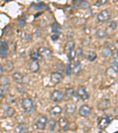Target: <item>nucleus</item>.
<instances>
[{
    "label": "nucleus",
    "mask_w": 118,
    "mask_h": 133,
    "mask_svg": "<svg viewBox=\"0 0 118 133\" xmlns=\"http://www.w3.org/2000/svg\"><path fill=\"white\" fill-rule=\"evenodd\" d=\"M61 112H62L61 107L59 105H55V106L53 107L50 110V113L51 114V115H54V116L60 115Z\"/></svg>",
    "instance_id": "22"
},
{
    "label": "nucleus",
    "mask_w": 118,
    "mask_h": 133,
    "mask_svg": "<svg viewBox=\"0 0 118 133\" xmlns=\"http://www.w3.org/2000/svg\"><path fill=\"white\" fill-rule=\"evenodd\" d=\"M76 95L82 101H86L89 98V94L86 90V88L84 86H80L76 91Z\"/></svg>",
    "instance_id": "6"
},
{
    "label": "nucleus",
    "mask_w": 118,
    "mask_h": 133,
    "mask_svg": "<svg viewBox=\"0 0 118 133\" xmlns=\"http://www.w3.org/2000/svg\"><path fill=\"white\" fill-rule=\"evenodd\" d=\"M115 49H116L117 51H118V40L116 41V46H115Z\"/></svg>",
    "instance_id": "41"
},
{
    "label": "nucleus",
    "mask_w": 118,
    "mask_h": 133,
    "mask_svg": "<svg viewBox=\"0 0 118 133\" xmlns=\"http://www.w3.org/2000/svg\"><path fill=\"white\" fill-rule=\"evenodd\" d=\"M38 51L41 57H50L52 55V51L50 49L46 48V47H40L38 49Z\"/></svg>",
    "instance_id": "11"
},
{
    "label": "nucleus",
    "mask_w": 118,
    "mask_h": 133,
    "mask_svg": "<svg viewBox=\"0 0 118 133\" xmlns=\"http://www.w3.org/2000/svg\"><path fill=\"white\" fill-rule=\"evenodd\" d=\"M72 72L74 75H79L81 71V65L79 61H76L70 65Z\"/></svg>",
    "instance_id": "12"
},
{
    "label": "nucleus",
    "mask_w": 118,
    "mask_h": 133,
    "mask_svg": "<svg viewBox=\"0 0 118 133\" xmlns=\"http://www.w3.org/2000/svg\"><path fill=\"white\" fill-rule=\"evenodd\" d=\"M0 103H1V100H0Z\"/></svg>",
    "instance_id": "42"
},
{
    "label": "nucleus",
    "mask_w": 118,
    "mask_h": 133,
    "mask_svg": "<svg viewBox=\"0 0 118 133\" xmlns=\"http://www.w3.org/2000/svg\"><path fill=\"white\" fill-rule=\"evenodd\" d=\"M6 90L5 88H0V97H3L6 94Z\"/></svg>",
    "instance_id": "37"
},
{
    "label": "nucleus",
    "mask_w": 118,
    "mask_h": 133,
    "mask_svg": "<svg viewBox=\"0 0 118 133\" xmlns=\"http://www.w3.org/2000/svg\"><path fill=\"white\" fill-rule=\"evenodd\" d=\"M50 98L53 102H60L63 99L64 95L61 91L59 90H54L51 94Z\"/></svg>",
    "instance_id": "7"
},
{
    "label": "nucleus",
    "mask_w": 118,
    "mask_h": 133,
    "mask_svg": "<svg viewBox=\"0 0 118 133\" xmlns=\"http://www.w3.org/2000/svg\"><path fill=\"white\" fill-rule=\"evenodd\" d=\"M3 68L1 65H0V76H1V75L3 74Z\"/></svg>",
    "instance_id": "40"
},
{
    "label": "nucleus",
    "mask_w": 118,
    "mask_h": 133,
    "mask_svg": "<svg viewBox=\"0 0 118 133\" xmlns=\"http://www.w3.org/2000/svg\"><path fill=\"white\" fill-rule=\"evenodd\" d=\"M75 48V42L74 40H70L66 42L64 46V50L67 52H70L71 51L74 50V48Z\"/></svg>",
    "instance_id": "21"
},
{
    "label": "nucleus",
    "mask_w": 118,
    "mask_h": 133,
    "mask_svg": "<svg viewBox=\"0 0 118 133\" xmlns=\"http://www.w3.org/2000/svg\"><path fill=\"white\" fill-rule=\"evenodd\" d=\"M110 106V102L108 99H103L100 100L98 103L97 108L98 110L103 111L108 109Z\"/></svg>",
    "instance_id": "10"
},
{
    "label": "nucleus",
    "mask_w": 118,
    "mask_h": 133,
    "mask_svg": "<svg viewBox=\"0 0 118 133\" xmlns=\"http://www.w3.org/2000/svg\"><path fill=\"white\" fill-rule=\"evenodd\" d=\"M111 119L108 115H105L100 117L98 121V126L100 130H104L108 127V125L110 124Z\"/></svg>",
    "instance_id": "4"
},
{
    "label": "nucleus",
    "mask_w": 118,
    "mask_h": 133,
    "mask_svg": "<svg viewBox=\"0 0 118 133\" xmlns=\"http://www.w3.org/2000/svg\"><path fill=\"white\" fill-rule=\"evenodd\" d=\"M63 79V76L61 73L54 72L50 75V82L53 85H56L61 82Z\"/></svg>",
    "instance_id": "8"
},
{
    "label": "nucleus",
    "mask_w": 118,
    "mask_h": 133,
    "mask_svg": "<svg viewBox=\"0 0 118 133\" xmlns=\"http://www.w3.org/2000/svg\"><path fill=\"white\" fill-rule=\"evenodd\" d=\"M76 110V105L74 103H68L65 105V112L66 114L73 115Z\"/></svg>",
    "instance_id": "14"
},
{
    "label": "nucleus",
    "mask_w": 118,
    "mask_h": 133,
    "mask_svg": "<svg viewBox=\"0 0 118 133\" xmlns=\"http://www.w3.org/2000/svg\"><path fill=\"white\" fill-rule=\"evenodd\" d=\"M47 123V118L46 115L43 114H39L36 118V121L34 122V126L37 130H44Z\"/></svg>",
    "instance_id": "2"
},
{
    "label": "nucleus",
    "mask_w": 118,
    "mask_h": 133,
    "mask_svg": "<svg viewBox=\"0 0 118 133\" xmlns=\"http://www.w3.org/2000/svg\"><path fill=\"white\" fill-rule=\"evenodd\" d=\"M92 111V108L88 105H83L79 109V114L81 117H86L90 115Z\"/></svg>",
    "instance_id": "9"
},
{
    "label": "nucleus",
    "mask_w": 118,
    "mask_h": 133,
    "mask_svg": "<svg viewBox=\"0 0 118 133\" xmlns=\"http://www.w3.org/2000/svg\"><path fill=\"white\" fill-rule=\"evenodd\" d=\"M73 3L83 8H88L90 7L89 3L85 1H74Z\"/></svg>",
    "instance_id": "26"
},
{
    "label": "nucleus",
    "mask_w": 118,
    "mask_h": 133,
    "mask_svg": "<svg viewBox=\"0 0 118 133\" xmlns=\"http://www.w3.org/2000/svg\"><path fill=\"white\" fill-rule=\"evenodd\" d=\"M21 106L26 113H30L35 108V105L33 101L30 98H25L22 100Z\"/></svg>",
    "instance_id": "1"
},
{
    "label": "nucleus",
    "mask_w": 118,
    "mask_h": 133,
    "mask_svg": "<svg viewBox=\"0 0 118 133\" xmlns=\"http://www.w3.org/2000/svg\"><path fill=\"white\" fill-rule=\"evenodd\" d=\"M107 32L104 29H99L96 32V35L99 38H103L106 36Z\"/></svg>",
    "instance_id": "27"
},
{
    "label": "nucleus",
    "mask_w": 118,
    "mask_h": 133,
    "mask_svg": "<svg viewBox=\"0 0 118 133\" xmlns=\"http://www.w3.org/2000/svg\"><path fill=\"white\" fill-rule=\"evenodd\" d=\"M59 36L56 35V34H54V35L51 36V40H52L53 41H56V40L59 39Z\"/></svg>",
    "instance_id": "38"
},
{
    "label": "nucleus",
    "mask_w": 118,
    "mask_h": 133,
    "mask_svg": "<svg viewBox=\"0 0 118 133\" xmlns=\"http://www.w3.org/2000/svg\"><path fill=\"white\" fill-rule=\"evenodd\" d=\"M8 46L7 42L3 41L0 43V56L5 57L7 56Z\"/></svg>",
    "instance_id": "16"
},
{
    "label": "nucleus",
    "mask_w": 118,
    "mask_h": 133,
    "mask_svg": "<svg viewBox=\"0 0 118 133\" xmlns=\"http://www.w3.org/2000/svg\"><path fill=\"white\" fill-rule=\"evenodd\" d=\"M74 94V90L73 88H68L65 91L64 95V98L66 101H68L73 97Z\"/></svg>",
    "instance_id": "20"
},
{
    "label": "nucleus",
    "mask_w": 118,
    "mask_h": 133,
    "mask_svg": "<svg viewBox=\"0 0 118 133\" xmlns=\"http://www.w3.org/2000/svg\"><path fill=\"white\" fill-rule=\"evenodd\" d=\"M110 18V15L108 10H103L100 11L97 16V21L100 23L106 22Z\"/></svg>",
    "instance_id": "5"
},
{
    "label": "nucleus",
    "mask_w": 118,
    "mask_h": 133,
    "mask_svg": "<svg viewBox=\"0 0 118 133\" xmlns=\"http://www.w3.org/2000/svg\"><path fill=\"white\" fill-rule=\"evenodd\" d=\"M76 51L75 50L71 51H70V52L68 53V55H67L68 59L70 61H73L75 58V57H76Z\"/></svg>",
    "instance_id": "31"
},
{
    "label": "nucleus",
    "mask_w": 118,
    "mask_h": 133,
    "mask_svg": "<svg viewBox=\"0 0 118 133\" xmlns=\"http://www.w3.org/2000/svg\"><path fill=\"white\" fill-rule=\"evenodd\" d=\"M12 78L15 82L18 84H23L29 82V79L28 77L24 76L20 72H15L12 74Z\"/></svg>",
    "instance_id": "3"
},
{
    "label": "nucleus",
    "mask_w": 118,
    "mask_h": 133,
    "mask_svg": "<svg viewBox=\"0 0 118 133\" xmlns=\"http://www.w3.org/2000/svg\"><path fill=\"white\" fill-rule=\"evenodd\" d=\"M72 73V69H71L70 64H67L66 67V74L67 75H70Z\"/></svg>",
    "instance_id": "34"
},
{
    "label": "nucleus",
    "mask_w": 118,
    "mask_h": 133,
    "mask_svg": "<svg viewBox=\"0 0 118 133\" xmlns=\"http://www.w3.org/2000/svg\"><path fill=\"white\" fill-rule=\"evenodd\" d=\"M14 65L13 62L12 61H7L4 65V70L7 72H11L12 70L14 69Z\"/></svg>",
    "instance_id": "24"
},
{
    "label": "nucleus",
    "mask_w": 118,
    "mask_h": 133,
    "mask_svg": "<svg viewBox=\"0 0 118 133\" xmlns=\"http://www.w3.org/2000/svg\"><path fill=\"white\" fill-rule=\"evenodd\" d=\"M30 71L32 73H36L40 69V65L38 61H31L29 64Z\"/></svg>",
    "instance_id": "17"
},
{
    "label": "nucleus",
    "mask_w": 118,
    "mask_h": 133,
    "mask_svg": "<svg viewBox=\"0 0 118 133\" xmlns=\"http://www.w3.org/2000/svg\"><path fill=\"white\" fill-rule=\"evenodd\" d=\"M86 59L90 62H93L95 61L97 58V54L94 51H88L86 55Z\"/></svg>",
    "instance_id": "23"
},
{
    "label": "nucleus",
    "mask_w": 118,
    "mask_h": 133,
    "mask_svg": "<svg viewBox=\"0 0 118 133\" xmlns=\"http://www.w3.org/2000/svg\"><path fill=\"white\" fill-rule=\"evenodd\" d=\"M30 57L32 61H38V60L40 59V58H41V56L39 53H38V49L36 48L31 49L30 53Z\"/></svg>",
    "instance_id": "19"
},
{
    "label": "nucleus",
    "mask_w": 118,
    "mask_h": 133,
    "mask_svg": "<svg viewBox=\"0 0 118 133\" xmlns=\"http://www.w3.org/2000/svg\"><path fill=\"white\" fill-rule=\"evenodd\" d=\"M108 26L110 30H116V29L117 28V23L115 21H110L108 23Z\"/></svg>",
    "instance_id": "30"
},
{
    "label": "nucleus",
    "mask_w": 118,
    "mask_h": 133,
    "mask_svg": "<svg viewBox=\"0 0 118 133\" xmlns=\"http://www.w3.org/2000/svg\"><path fill=\"white\" fill-rule=\"evenodd\" d=\"M15 112H16V111L14 108L12 107H8L5 110V112H4V115L6 117H11L14 115Z\"/></svg>",
    "instance_id": "25"
},
{
    "label": "nucleus",
    "mask_w": 118,
    "mask_h": 133,
    "mask_svg": "<svg viewBox=\"0 0 118 133\" xmlns=\"http://www.w3.org/2000/svg\"><path fill=\"white\" fill-rule=\"evenodd\" d=\"M112 63L115 67L118 68V51H117L113 56Z\"/></svg>",
    "instance_id": "32"
},
{
    "label": "nucleus",
    "mask_w": 118,
    "mask_h": 133,
    "mask_svg": "<svg viewBox=\"0 0 118 133\" xmlns=\"http://www.w3.org/2000/svg\"><path fill=\"white\" fill-rule=\"evenodd\" d=\"M55 124H56V121L54 118H51L48 122L49 129L51 131H53L55 129Z\"/></svg>",
    "instance_id": "29"
},
{
    "label": "nucleus",
    "mask_w": 118,
    "mask_h": 133,
    "mask_svg": "<svg viewBox=\"0 0 118 133\" xmlns=\"http://www.w3.org/2000/svg\"><path fill=\"white\" fill-rule=\"evenodd\" d=\"M44 4L43 3H38L36 4L35 5H34V7L37 10H40V9H42V8L44 7Z\"/></svg>",
    "instance_id": "36"
},
{
    "label": "nucleus",
    "mask_w": 118,
    "mask_h": 133,
    "mask_svg": "<svg viewBox=\"0 0 118 133\" xmlns=\"http://www.w3.org/2000/svg\"><path fill=\"white\" fill-rule=\"evenodd\" d=\"M111 53L112 49L110 48V47L109 46L108 44H106V43H105V46L102 50V53L105 56H109L111 54Z\"/></svg>",
    "instance_id": "28"
},
{
    "label": "nucleus",
    "mask_w": 118,
    "mask_h": 133,
    "mask_svg": "<svg viewBox=\"0 0 118 133\" xmlns=\"http://www.w3.org/2000/svg\"><path fill=\"white\" fill-rule=\"evenodd\" d=\"M19 22H20V24H22L23 25H24L25 24V21L24 19H21V20H19Z\"/></svg>",
    "instance_id": "39"
},
{
    "label": "nucleus",
    "mask_w": 118,
    "mask_h": 133,
    "mask_svg": "<svg viewBox=\"0 0 118 133\" xmlns=\"http://www.w3.org/2000/svg\"><path fill=\"white\" fill-rule=\"evenodd\" d=\"M51 32H52L53 33H54V34H56V35L61 34L62 32L61 26L57 22H54L51 24Z\"/></svg>",
    "instance_id": "18"
},
{
    "label": "nucleus",
    "mask_w": 118,
    "mask_h": 133,
    "mask_svg": "<svg viewBox=\"0 0 118 133\" xmlns=\"http://www.w3.org/2000/svg\"><path fill=\"white\" fill-rule=\"evenodd\" d=\"M16 131L17 133H28L29 132V126L27 124L24 123L18 124L16 127Z\"/></svg>",
    "instance_id": "15"
},
{
    "label": "nucleus",
    "mask_w": 118,
    "mask_h": 133,
    "mask_svg": "<svg viewBox=\"0 0 118 133\" xmlns=\"http://www.w3.org/2000/svg\"><path fill=\"white\" fill-rule=\"evenodd\" d=\"M76 56H78V57H81L83 54V50L81 48H79L76 50Z\"/></svg>",
    "instance_id": "35"
},
{
    "label": "nucleus",
    "mask_w": 118,
    "mask_h": 133,
    "mask_svg": "<svg viewBox=\"0 0 118 133\" xmlns=\"http://www.w3.org/2000/svg\"><path fill=\"white\" fill-rule=\"evenodd\" d=\"M58 125H59L60 128L63 130L66 131L69 128L68 121L67 119H66L64 117H61L59 119V120H58Z\"/></svg>",
    "instance_id": "13"
},
{
    "label": "nucleus",
    "mask_w": 118,
    "mask_h": 133,
    "mask_svg": "<svg viewBox=\"0 0 118 133\" xmlns=\"http://www.w3.org/2000/svg\"><path fill=\"white\" fill-rule=\"evenodd\" d=\"M108 3L107 0H99V1H96L94 3V5L96 6V7H100V6H102L105 5V4Z\"/></svg>",
    "instance_id": "33"
}]
</instances>
